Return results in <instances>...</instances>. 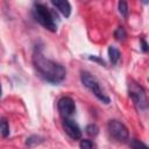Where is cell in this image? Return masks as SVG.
I'll list each match as a JSON object with an SVG mask.
<instances>
[{"label": "cell", "mask_w": 149, "mask_h": 149, "mask_svg": "<svg viewBox=\"0 0 149 149\" xmlns=\"http://www.w3.org/2000/svg\"><path fill=\"white\" fill-rule=\"evenodd\" d=\"M51 3L65 16V17H69L70 14H71V6H70V2L69 1H65V0H52Z\"/></svg>", "instance_id": "obj_8"}, {"label": "cell", "mask_w": 149, "mask_h": 149, "mask_svg": "<svg viewBox=\"0 0 149 149\" xmlns=\"http://www.w3.org/2000/svg\"><path fill=\"white\" fill-rule=\"evenodd\" d=\"M108 56H109L111 63H112L113 65H115V64L119 62L121 54H120V51H119L115 47H112V45H111V47L108 48Z\"/></svg>", "instance_id": "obj_9"}, {"label": "cell", "mask_w": 149, "mask_h": 149, "mask_svg": "<svg viewBox=\"0 0 149 149\" xmlns=\"http://www.w3.org/2000/svg\"><path fill=\"white\" fill-rule=\"evenodd\" d=\"M79 147H80V149H97L95 143L91 140H87V139L81 140L79 143Z\"/></svg>", "instance_id": "obj_13"}, {"label": "cell", "mask_w": 149, "mask_h": 149, "mask_svg": "<svg viewBox=\"0 0 149 149\" xmlns=\"http://www.w3.org/2000/svg\"><path fill=\"white\" fill-rule=\"evenodd\" d=\"M57 108L61 115L68 119L76 112V104L70 97H62L57 102Z\"/></svg>", "instance_id": "obj_6"}, {"label": "cell", "mask_w": 149, "mask_h": 149, "mask_svg": "<svg viewBox=\"0 0 149 149\" xmlns=\"http://www.w3.org/2000/svg\"><path fill=\"white\" fill-rule=\"evenodd\" d=\"M42 142H43V137L37 136V135H31V136H29V137L27 139L26 144H27L28 147H35V146H37V144H40V143H42Z\"/></svg>", "instance_id": "obj_11"}, {"label": "cell", "mask_w": 149, "mask_h": 149, "mask_svg": "<svg viewBox=\"0 0 149 149\" xmlns=\"http://www.w3.org/2000/svg\"><path fill=\"white\" fill-rule=\"evenodd\" d=\"M129 97L139 111H146L148 108V98L146 90L135 81H130L128 85Z\"/></svg>", "instance_id": "obj_4"}, {"label": "cell", "mask_w": 149, "mask_h": 149, "mask_svg": "<svg viewBox=\"0 0 149 149\" xmlns=\"http://www.w3.org/2000/svg\"><path fill=\"white\" fill-rule=\"evenodd\" d=\"M114 37L118 40V41H123L126 37H127V33L123 27H119L115 31H114Z\"/></svg>", "instance_id": "obj_14"}, {"label": "cell", "mask_w": 149, "mask_h": 149, "mask_svg": "<svg viewBox=\"0 0 149 149\" xmlns=\"http://www.w3.org/2000/svg\"><path fill=\"white\" fill-rule=\"evenodd\" d=\"M80 79L83 85L88 88L100 101H102L104 104H109V98L107 95H105V93L102 92L100 84L98 83V80L87 71H81L80 72Z\"/></svg>", "instance_id": "obj_3"}, {"label": "cell", "mask_w": 149, "mask_h": 149, "mask_svg": "<svg viewBox=\"0 0 149 149\" xmlns=\"http://www.w3.org/2000/svg\"><path fill=\"white\" fill-rule=\"evenodd\" d=\"M33 63L37 73L51 84H59L65 79L66 70L63 65L45 58L40 48H35L33 54Z\"/></svg>", "instance_id": "obj_1"}, {"label": "cell", "mask_w": 149, "mask_h": 149, "mask_svg": "<svg viewBox=\"0 0 149 149\" xmlns=\"http://www.w3.org/2000/svg\"><path fill=\"white\" fill-rule=\"evenodd\" d=\"M0 134L3 137H7L9 135V126H8V121L2 118L0 119Z\"/></svg>", "instance_id": "obj_12"}, {"label": "cell", "mask_w": 149, "mask_h": 149, "mask_svg": "<svg viewBox=\"0 0 149 149\" xmlns=\"http://www.w3.org/2000/svg\"><path fill=\"white\" fill-rule=\"evenodd\" d=\"M63 128L65 133L72 139V140H80L81 139V130L79 126L71 119H64L63 121Z\"/></svg>", "instance_id": "obj_7"}, {"label": "cell", "mask_w": 149, "mask_h": 149, "mask_svg": "<svg viewBox=\"0 0 149 149\" xmlns=\"http://www.w3.org/2000/svg\"><path fill=\"white\" fill-rule=\"evenodd\" d=\"M1 93H2V88H1V84H0V95H1Z\"/></svg>", "instance_id": "obj_19"}, {"label": "cell", "mask_w": 149, "mask_h": 149, "mask_svg": "<svg viewBox=\"0 0 149 149\" xmlns=\"http://www.w3.org/2000/svg\"><path fill=\"white\" fill-rule=\"evenodd\" d=\"M118 6H119V12H120V14H121L123 17H127V15H128V5H127V2H125V1H119Z\"/></svg>", "instance_id": "obj_16"}, {"label": "cell", "mask_w": 149, "mask_h": 149, "mask_svg": "<svg viewBox=\"0 0 149 149\" xmlns=\"http://www.w3.org/2000/svg\"><path fill=\"white\" fill-rule=\"evenodd\" d=\"M85 132H86V134H87L88 136L95 137V136L99 134V127H98L95 123H90V125L86 126Z\"/></svg>", "instance_id": "obj_10"}, {"label": "cell", "mask_w": 149, "mask_h": 149, "mask_svg": "<svg viewBox=\"0 0 149 149\" xmlns=\"http://www.w3.org/2000/svg\"><path fill=\"white\" fill-rule=\"evenodd\" d=\"M130 148L132 149H148L147 144H144L143 142L136 140V139H133L130 141Z\"/></svg>", "instance_id": "obj_15"}, {"label": "cell", "mask_w": 149, "mask_h": 149, "mask_svg": "<svg viewBox=\"0 0 149 149\" xmlns=\"http://www.w3.org/2000/svg\"><path fill=\"white\" fill-rule=\"evenodd\" d=\"M141 42H142V50L146 52V51L148 50V44H147V42H146L143 38H141Z\"/></svg>", "instance_id": "obj_18"}, {"label": "cell", "mask_w": 149, "mask_h": 149, "mask_svg": "<svg viewBox=\"0 0 149 149\" xmlns=\"http://www.w3.org/2000/svg\"><path fill=\"white\" fill-rule=\"evenodd\" d=\"M33 15H34L35 20L41 26H43L45 29H48V30H50L52 33L57 30V24L55 22L54 15L49 10V8L45 7L44 5H42V3H34Z\"/></svg>", "instance_id": "obj_2"}, {"label": "cell", "mask_w": 149, "mask_h": 149, "mask_svg": "<svg viewBox=\"0 0 149 149\" xmlns=\"http://www.w3.org/2000/svg\"><path fill=\"white\" fill-rule=\"evenodd\" d=\"M88 58H90L91 61H94V62H97V63H99V64L104 65V66L106 65V64H105V61H104V59H101V58H99V57H97V56H90Z\"/></svg>", "instance_id": "obj_17"}, {"label": "cell", "mask_w": 149, "mask_h": 149, "mask_svg": "<svg viewBox=\"0 0 149 149\" xmlns=\"http://www.w3.org/2000/svg\"><path fill=\"white\" fill-rule=\"evenodd\" d=\"M107 129L112 139H114L116 142L125 143L129 140V132L128 128L118 120H111L107 123Z\"/></svg>", "instance_id": "obj_5"}]
</instances>
